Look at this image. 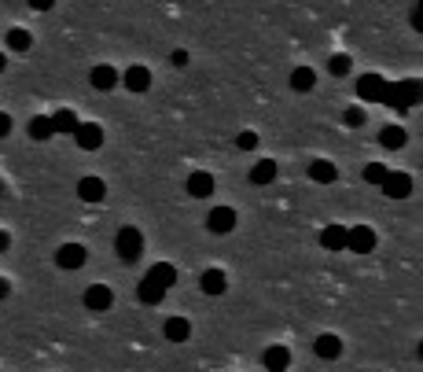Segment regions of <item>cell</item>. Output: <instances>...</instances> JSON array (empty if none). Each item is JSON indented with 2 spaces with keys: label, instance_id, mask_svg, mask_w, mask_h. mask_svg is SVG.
<instances>
[{
  "label": "cell",
  "instance_id": "1",
  "mask_svg": "<svg viewBox=\"0 0 423 372\" xmlns=\"http://www.w3.org/2000/svg\"><path fill=\"white\" fill-rule=\"evenodd\" d=\"M383 104H386V107H398V111H412V107L419 104V82L405 78V82H398V85H386Z\"/></svg>",
  "mask_w": 423,
  "mask_h": 372
},
{
  "label": "cell",
  "instance_id": "2",
  "mask_svg": "<svg viewBox=\"0 0 423 372\" xmlns=\"http://www.w3.org/2000/svg\"><path fill=\"white\" fill-rule=\"evenodd\" d=\"M115 251L122 262H137V258L144 254V232L137 229V225H122L118 236H115Z\"/></svg>",
  "mask_w": 423,
  "mask_h": 372
},
{
  "label": "cell",
  "instance_id": "3",
  "mask_svg": "<svg viewBox=\"0 0 423 372\" xmlns=\"http://www.w3.org/2000/svg\"><path fill=\"white\" fill-rule=\"evenodd\" d=\"M70 137L81 151H100L103 148V125H96V122H77V129Z\"/></svg>",
  "mask_w": 423,
  "mask_h": 372
},
{
  "label": "cell",
  "instance_id": "4",
  "mask_svg": "<svg viewBox=\"0 0 423 372\" xmlns=\"http://www.w3.org/2000/svg\"><path fill=\"white\" fill-rule=\"evenodd\" d=\"M372 247H376V232H372L368 225H346V251L368 254Z\"/></svg>",
  "mask_w": 423,
  "mask_h": 372
},
{
  "label": "cell",
  "instance_id": "5",
  "mask_svg": "<svg viewBox=\"0 0 423 372\" xmlns=\"http://www.w3.org/2000/svg\"><path fill=\"white\" fill-rule=\"evenodd\" d=\"M379 188H383V196H390V199H405V196H412V177L398 173V170H386Z\"/></svg>",
  "mask_w": 423,
  "mask_h": 372
},
{
  "label": "cell",
  "instance_id": "6",
  "mask_svg": "<svg viewBox=\"0 0 423 372\" xmlns=\"http://www.w3.org/2000/svg\"><path fill=\"white\" fill-rule=\"evenodd\" d=\"M206 229L214 232V236H229V232L236 229V210H232V206H217V210H210Z\"/></svg>",
  "mask_w": 423,
  "mask_h": 372
},
{
  "label": "cell",
  "instance_id": "7",
  "mask_svg": "<svg viewBox=\"0 0 423 372\" xmlns=\"http://www.w3.org/2000/svg\"><path fill=\"white\" fill-rule=\"evenodd\" d=\"M184 188H188V196H191V199H210V196H214V173L195 170V173H188Z\"/></svg>",
  "mask_w": 423,
  "mask_h": 372
},
{
  "label": "cell",
  "instance_id": "8",
  "mask_svg": "<svg viewBox=\"0 0 423 372\" xmlns=\"http://www.w3.org/2000/svg\"><path fill=\"white\" fill-rule=\"evenodd\" d=\"M85 306H89L92 314H103V310H111V306H115V291H111L107 284H89Z\"/></svg>",
  "mask_w": 423,
  "mask_h": 372
},
{
  "label": "cell",
  "instance_id": "9",
  "mask_svg": "<svg viewBox=\"0 0 423 372\" xmlns=\"http://www.w3.org/2000/svg\"><path fill=\"white\" fill-rule=\"evenodd\" d=\"M89 262V251L81 247V244H63L59 251H56V266L59 269H81Z\"/></svg>",
  "mask_w": 423,
  "mask_h": 372
},
{
  "label": "cell",
  "instance_id": "10",
  "mask_svg": "<svg viewBox=\"0 0 423 372\" xmlns=\"http://www.w3.org/2000/svg\"><path fill=\"white\" fill-rule=\"evenodd\" d=\"M262 365H265V372H287V368H291V350H287L284 343H272V347H265V354H262Z\"/></svg>",
  "mask_w": 423,
  "mask_h": 372
},
{
  "label": "cell",
  "instance_id": "11",
  "mask_svg": "<svg viewBox=\"0 0 423 372\" xmlns=\"http://www.w3.org/2000/svg\"><path fill=\"white\" fill-rule=\"evenodd\" d=\"M357 96H361V100H368V104H383V96H386V82L379 74H365L361 82H357Z\"/></svg>",
  "mask_w": 423,
  "mask_h": 372
},
{
  "label": "cell",
  "instance_id": "12",
  "mask_svg": "<svg viewBox=\"0 0 423 372\" xmlns=\"http://www.w3.org/2000/svg\"><path fill=\"white\" fill-rule=\"evenodd\" d=\"M77 196L85 199V203H103V196H107V185H103V177H96V173L81 177V181H77Z\"/></svg>",
  "mask_w": 423,
  "mask_h": 372
},
{
  "label": "cell",
  "instance_id": "13",
  "mask_svg": "<svg viewBox=\"0 0 423 372\" xmlns=\"http://www.w3.org/2000/svg\"><path fill=\"white\" fill-rule=\"evenodd\" d=\"M118 82H122L129 92H148V89H151V70H148V67H129Z\"/></svg>",
  "mask_w": 423,
  "mask_h": 372
},
{
  "label": "cell",
  "instance_id": "14",
  "mask_svg": "<svg viewBox=\"0 0 423 372\" xmlns=\"http://www.w3.org/2000/svg\"><path fill=\"white\" fill-rule=\"evenodd\" d=\"M313 350H317V358H324V361H335L339 354H343V339H339L335 332H324V335H317Z\"/></svg>",
  "mask_w": 423,
  "mask_h": 372
},
{
  "label": "cell",
  "instance_id": "15",
  "mask_svg": "<svg viewBox=\"0 0 423 372\" xmlns=\"http://www.w3.org/2000/svg\"><path fill=\"white\" fill-rule=\"evenodd\" d=\"M320 247L324 251H346V225H324L320 229Z\"/></svg>",
  "mask_w": 423,
  "mask_h": 372
},
{
  "label": "cell",
  "instance_id": "16",
  "mask_svg": "<svg viewBox=\"0 0 423 372\" xmlns=\"http://www.w3.org/2000/svg\"><path fill=\"white\" fill-rule=\"evenodd\" d=\"M89 82H92V89H100V92H107V89H115V85H118V70L111 67V63H100V67H92V74H89Z\"/></svg>",
  "mask_w": 423,
  "mask_h": 372
},
{
  "label": "cell",
  "instance_id": "17",
  "mask_svg": "<svg viewBox=\"0 0 423 372\" xmlns=\"http://www.w3.org/2000/svg\"><path fill=\"white\" fill-rule=\"evenodd\" d=\"M162 335L170 339V343H184L191 335V321L188 317H166V325H162Z\"/></svg>",
  "mask_w": 423,
  "mask_h": 372
},
{
  "label": "cell",
  "instance_id": "18",
  "mask_svg": "<svg viewBox=\"0 0 423 372\" xmlns=\"http://www.w3.org/2000/svg\"><path fill=\"white\" fill-rule=\"evenodd\" d=\"M199 287L206 295H225V287H229V277H225V269H206L199 277Z\"/></svg>",
  "mask_w": 423,
  "mask_h": 372
},
{
  "label": "cell",
  "instance_id": "19",
  "mask_svg": "<svg viewBox=\"0 0 423 372\" xmlns=\"http://www.w3.org/2000/svg\"><path fill=\"white\" fill-rule=\"evenodd\" d=\"M148 280L170 291V287L177 284V266H170V262H155V266L148 269Z\"/></svg>",
  "mask_w": 423,
  "mask_h": 372
},
{
  "label": "cell",
  "instance_id": "20",
  "mask_svg": "<svg viewBox=\"0 0 423 372\" xmlns=\"http://www.w3.org/2000/svg\"><path fill=\"white\" fill-rule=\"evenodd\" d=\"M339 177V170L328 163V159H313V163H309V181H317V185H332Z\"/></svg>",
  "mask_w": 423,
  "mask_h": 372
},
{
  "label": "cell",
  "instance_id": "21",
  "mask_svg": "<svg viewBox=\"0 0 423 372\" xmlns=\"http://www.w3.org/2000/svg\"><path fill=\"white\" fill-rule=\"evenodd\" d=\"M137 299H140L144 306H158L162 299H166V287H158V284H151L148 277H144V280L137 284Z\"/></svg>",
  "mask_w": 423,
  "mask_h": 372
},
{
  "label": "cell",
  "instance_id": "22",
  "mask_svg": "<svg viewBox=\"0 0 423 372\" xmlns=\"http://www.w3.org/2000/svg\"><path fill=\"white\" fill-rule=\"evenodd\" d=\"M276 181V163L272 159H262V163L251 166V185H272Z\"/></svg>",
  "mask_w": 423,
  "mask_h": 372
},
{
  "label": "cell",
  "instance_id": "23",
  "mask_svg": "<svg viewBox=\"0 0 423 372\" xmlns=\"http://www.w3.org/2000/svg\"><path fill=\"white\" fill-rule=\"evenodd\" d=\"M26 133L34 137V140H52L56 137V129H52V118H44V115H34L26 125Z\"/></svg>",
  "mask_w": 423,
  "mask_h": 372
},
{
  "label": "cell",
  "instance_id": "24",
  "mask_svg": "<svg viewBox=\"0 0 423 372\" xmlns=\"http://www.w3.org/2000/svg\"><path fill=\"white\" fill-rule=\"evenodd\" d=\"M313 85H317L313 67H295V70H291V89H295V92H309Z\"/></svg>",
  "mask_w": 423,
  "mask_h": 372
},
{
  "label": "cell",
  "instance_id": "25",
  "mask_svg": "<svg viewBox=\"0 0 423 372\" xmlns=\"http://www.w3.org/2000/svg\"><path fill=\"white\" fill-rule=\"evenodd\" d=\"M52 129H56V133H74V129H77V115H74V111L70 107H59L56 111V115H52Z\"/></svg>",
  "mask_w": 423,
  "mask_h": 372
},
{
  "label": "cell",
  "instance_id": "26",
  "mask_svg": "<svg viewBox=\"0 0 423 372\" xmlns=\"http://www.w3.org/2000/svg\"><path fill=\"white\" fill-rule=\"evenodd\" d=\"M405 140H409V133H405L401 125H386L379 133V144L383 148H405Z\"/></svg>",
  "mask_w": 423,
  "mask_h": 372
},
{
  "label": "cell",
  "instance_id": "27",
  "mask_svg": "<svg viewBox=\"0 0 423 372\" xmlns=\"http://www.w3.org/2000/svg\"><path fill=\"white\" fill-rule=\"evenodd\" d=\"M30 44H34V37H30V30H23V26L8 30V48H15V52H30Z\"/></svg>",
  "mask_w": 423,
  "mask_h": 372
},
{
  "label": "cell",
  "instance_id": "28",
  "mask_svg": "<svg viewBox=\"0 0 423 372\" xmlns=\"http://www.w3.org/2000/svg\"><path fill=\"white\" fill-rule=\"evenodd\" d=\"M328 70H332L335 78H346V74L353 70V59H350V56H332V59H328Z\"/></svg>",
  "mask_w": 423,
  "mask_h": 372
},
{
  "label": "cell",
  "instance_id": "29",
  "mask_svg": "<svg viewBox=\"0 0 423 372\" xmlns=\"http://www.w3.org/2000/svg\"><path fill=\"white\" fill-rule=\"evenodd\" d=\"M386 170H390V166H383V163H368V166H365V181H368V185H383Z\"/></svg>",
  "mask_w": 423,
  "mask_h": 372
},
{
  "label": "cell",
  "instance_id": "30",
  "mask_svg": "<svg viewBox=\"0 0 423 372\" xmlns=\"http://www.w3.org/2000/svg\"><path fill=\"white\" fill-rule=\"evenodd\" d=\"M236 148H243V151H254L258 148V133H254V129H243V133L236 137Z\"/></svg>",
  "mask_w": 423,
  "mask_h": 372
},
{
  "label": "cell",
  "instance_id": "31",
  "mask_svg": "<svg viewBox=\"0 0 423 372\" xmlns=\"http://www.w3.org/2000/svg\"><path fill=\"white\" fill-rule=\"evenodd\" d=\"M343 122H346L350 129H357V125H365V107H350L346 115H343Z\"/></svg>",
  "mask_w": 423,
  "mask_h": 372
},
{
  "label": "cell",
  "instance_id": "32",
  "mask_svg": "<svg viewBox=\"0 0 423 372\" xmlns=\"http://www.w3.org/2000/svg\"><path fill=\"white\" fill-rule=\"evenodd\" d=\"M11 125H15V122H11V115H4V111H0V140H4V137L11 133Z\"/></svg>",
  "mask_w": 423,
  "mask_h": 372
},
{
  "label": "cell",
  "instance_id": "33",
  "mask_svg": "<svg viewBox=\"0 0 423 372\" xmlns=\"http://www.w3.org/2000/svg\"><path fill=\"white\" fill-rule=\"evenodd\" d=\"M412 26L416 30L423 26V0H416V4H412Z\"/></svg>",
  "mask_w": 423,
  "mask_h": 372
},
{
  "label": "cell",
  "instance_id": "34",
  "mask_svg": "<svg viewBox=\"0 0 423 372\" xmlns=\"http://www.w3.org/2000/svg\"><path fill=\"white\" fill-rule=\"evenodd\" d=\"M30 8H34V11H52L56 0H30Z\"/></svg>",
  "mask_w": 423,
  "mask_h": 372
},
{
  "label": "cell",
  "instance_id": "35",
  "mask_svg": "<svg viewBox=\"0 0 423 372\" xmlns=\"http://www.w3.org/2000/svg\"><path fill=\"white\" fill-rule=\"evenodd\" d=\"M170 59H173V67H188V52H173Z\"/></svg>",
  "mask_w": 423,
  "mask_h": 372
},
{
  "label": "cell",
  "instance_id": "36",
  "mask_svg": "<svg viewBox=\"0 0 423 372\" xmlns=\"http://www.w3.org/2000/svg\"><path fill=\"white\" fill-rule=\"evenodd\" d=\"M8 247H11V236H8V232H0V251H8Z\"/></svg>",
  "mask_w": 423,
  "mask_h": 372
},
{
  "label": "cell",
  "instance_id": "37",
  "mask_svg": "<svg viewBox=\"0 0 423 372\" xmlns=\"http://www.w3.org/2000/svg\"><path fill=\"white\" fill-rule=\"evenodd\" d=\"M8 291H11V287H8V280L0 277V299H8Z\"/></svg>",
  "mask_w": 423,
  "mask_h": 372
},
{
  "label": "cell",
  "instance_id": "38",
  "mask_svg": "<svg viewBox=\"0 0 423 372\" xmlns=\"http://www.w3.org/2000/svg\"><path fill=\"white\" fill-rule=\"evenodd\" d=\"M4 67H8V59H4V52H0V74H4Z\"/></svg>",
  "mask_w": 423,
  "mask_h": 372
}]
</instances>
